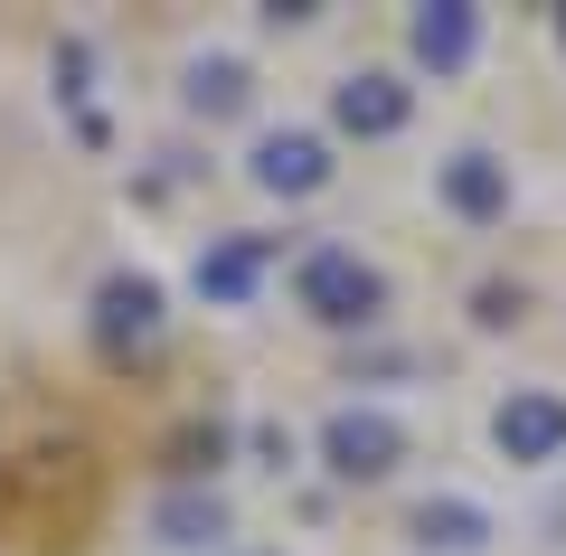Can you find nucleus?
Masks as SVG:
<instances>
[{"label":"nucleus","mask_w":566,"mask_h":556,"mask_svg":"<svg viewBox=\"0 0 566 556\" xmlns=\"http://www.w3.org/2000/svg\"><path fill=\"white\" fill-rule=\"evenodd\" d=\"M170 339V302L151 274H104L95 283V349L104 358H151Z\"/></svg>","instance_id":"f03ea898"},{"label":"nucleus","mask_w":566,"mask_h":556,"mask_svg":"<svg viewBox=\"0 0 566 556\" xmlns=\"http://www.w3.org/2000/svg\"><path fill=\"white\" fill-rule=\"evenodd\" d=\"M491 443H501L510 462H557L566 453V397H547V387H510L501 416H491Z\"/></svg>","instance_id":"0eeeda50"},{"label":"nucleus","mask_w":566,"mask_h":556,"mask_svg":"<svg viewBox=\"0 0 566 556\" xmlns=\"http://www.w3.org/2000/svg\"><path fill=\"white\" fill-rule=\"evenodd\" d=\"M245 556H274V547H245Z\"/></svg>","instance_id":"2eb2a0df"},{"label":"nucleus","mask_w":566,"mask_h":556,"mask_svg":"<svg viewBox=\"0 0 566 556\" xmlns=\"http://www.w3.org/2000/svg\"><path fill=\"white\" fill-rule=\"evenodd\" d=\"M406 48H416V66H434V76H463L472 48H482V10H472V0H424L416 20H406Z\"/></svg>","instance_id":"1a4fd4ad"},{"label":"nucleus","mask_w":566,"mask_h":556,"mask_svg":"<svg viewBox=\"0 0 566 556\" xmlns=\"http://www.w3.org/2000/svg\"><path fill=\"white\" fill-rule=\"evenodd\" d=\"M434 189H444V208H453L463 227L510 218V160H501V151H482V141H463V151L434 160Z\"/></svg>","instance_id":"39448f33"},{"label":"nucleus","mask_w":566,"mask_h":556,"mask_svg":"<svg viewBox=\"0 0 566 556\" xmlns=\"http://www.w3.org/2000/svg\"><path fill=\"white\" fill-rule=\"evenodd\" d=\"M293 293H303V312L331 321V331H368V321L387 312V274L359 264L349 245H312V255L293 264Z\"/></svg>","instance_id":"f257e3e1"},{"label":"nucleus","mask_w":566,"mask_h":556,"mask_svg":"<svg viewBox=\"0 0 566 556\" xmlns=\"http://www.w3.org/2000/svg\"><path fill=\"white\" fill-rule=\"evenodd\" d=\"M245 179H255V189H274V199H312V189H331V141L283 123V133H264V141H255Z\"/></svg>","instance_id":"6e6552de"},{"label":"nucleus","mask_w":566,"mask_h":556,"mask_svg":"<svg viewBox=\"0 0 566 556\" xmlns=\"http://www.w3.org/2000/svg\"><path fill=\"white\" fill-rule=\"evenodd\" d=\"M557 39H566V20H557Z\"/></svg>","instance_id":"dca6fc26"},{"label":"nucleus","mask_w":566,"mask_h":556,"mask_svg":"<svg viewBox=\"0 0 566 556\" xmlns=\"http://www.w3.org/2000/svg\"><path fill=\"white\" fill-rule=\"evenodd\" d=\"M322 462L340 481H387L406 462V424L387 416V406H340V416L322 424Z\"/></svg>","instance_id":"7ed1b4c3"},{"label":"nucleus","mask_w":566,"mask_h":556,"mask_svg":"<svg viewBox=\"0 0 566 556\" xmlns=\"http://www.w3.org/2000/svg\"><path fill=\"white\" fill-rule=\"evenodd\" d=\"M180 104H189V114H208V123H227V114L255 104V76H245V57H189L180 66Z\"/></svg>","instance_id":"f8f14e48"},{"label":"nucleus","mask_w":566,"mask_h":556,"mask_svg":"<svg viewBox=\"0 0 566 556\" xmlns=\"http://www.w3.org/2000/svg\"><path fill=\"white\" fill-rule=\"evenodd\" d=\"M218 462H227V424H189L180 434V472L199 481V472H218Z\"/></svg>","instance_id":"ddd939ff"},{"label":"nucleus","mask_w":566,"mask_h":556,"mask_svg":"<svg viewBox=\"0 0 566 556\" xmlns=\"http://www.w3.org/2000/svg\"><path fill=\"white\" fill-rule=\"evenodd\" d=\"M274 274V237H208L199 264H189V283H199V302H218V312H237V302H255V283Z\"/></svg>","instance_id":"423d86ee"},{"label":"nucleus","mask_w":566,"mask_h":556,"mask_svg":"<svg viewBox=\"0 0 566 556\" xmlns=\"http://www.w3.org/2000/svg\"><path fill=\"white\" fill-rule=\"evenodd\" d=\"M472 302H482V312H472V321H491V331H501V321H520V293H510V283H482V293H472Z\"/></svg>","instance_id":"4468645a"},{"label":"nucleus","mask_w":566,"mask_h":556,"mask_svg":"<svg viewBox=\"0 0 566 556\" xmlns=\"http://www.w3.org/2000/svg\"><path fill=\"white\" fill-rule=\"evenodd\" d=\"M406 114H416V85L387 76V66H359V76L331 85V123H340V133H359V141H397Z\"/></svg>","instance_id":"20e7f679"},{"label":"nucleus","mask_w":566,"mask_h":556,"mask_svg":"<svg viewBox=\"0 0 566 556\" xmlns=\"http://www.w3.org/2000/svg\"><path fill=\"white\" fill-rule=\"evenodd\" d=\"M151 537H161V547H180V556L218 547V537H227V500L208 491V481H180V491L151 500Z\"/></svg>","instance_id":"9d476101"},{"label":"nucleus","mask_w":566,"mask_h":556,"mask_svg":"<svg viewBox=\"0 0 566 556\" xmlns=\"http://www.w3.org/2000/svg\"><path fill=\"white\" fill-rule=\"evenodd\" d=\"M406 528H416V547L424 556H472V547H491V510L482 500H416V518H406Z\"/></svg>","instance_id":"9b49d317"}]
</instances>
